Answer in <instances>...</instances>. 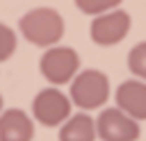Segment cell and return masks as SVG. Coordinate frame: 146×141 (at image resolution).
I'll list each match as a JSON object with an SVG mask.
<instances>
[{
  "instance_id": "obj_1",
  "label": "cell",
  "mask_w": 146,
  "mask_h": 141,
  "mask_svg": "<svg viewBox=\"0 0 146 141\" xmlns=\"http://www.w3.org/2000/svg\"><path fill=\"white\" fill-rule=\"evenodd\" d=\"M18 30L25 41L39 48H52L64 36V18L52 7H34L18 20Z\"/></svg>"
},
{
  "instance_id": "obj_2",
  "label": "cell",
  "mask_w": 146,
  "mask_h": 141,
  "mask_svg": "<svg viewBox=\"0 0 146 141\" xmlns=\"http://www.w3.org/2000/svg\"><path fill=\"white\" fill-rule=\"evenodd\" d=\"M110 98V80L98 68H87L78 73L71 82V102L80 109H98Z\"/></svg>"
},
{
  "instance_id": "obj_3",
  "label": "cell",
  "mask_w": 146,
  "mask_h": 141,
  "mask_svg": "<svg viewBox=\"0 0 146 141\" xmlns=\"http://www.w3.org/2000/svg\"><path fill=\"white\" fill-rule=\"evenodd\" d=\"M80 57L68 45H52L41 55L39 70L50 84H66L78 75Z\"/></svg>"
},
{
  "instance_id": "obj_4",
  "label": "cell",
  "mask_w": 146,
  "mask_h": 141,
  "mask_svg": "<svg viewBox=\"0 0 146 141\" xmlns=\"http://www.w3.org/2000/svg\"><path fill=\"white\" fill-rule=\"evenodd\" d=\"M32 116L43 127L62 125L71 116V100L55 86L41 89L32 100Z\"/></svg>"
},
{
  "instance_id": "obj_5",
  "label": "cell",
  "mask_w": 146,
  "mask_h": 141,
  "mask_svg": "<svg viewBox=\"0 0 146 141\" xmlns=\"http://www.w3.org/2000/svg\"><path fill=\"white\" fill-rule=\"evenodd\" d=\"M130 16L123 9H112L94 18L89 27V36L98 45H116L121 43L130 32Z\"/></svg>"
},
{
  "instance_id": "obj_6",
  "label": "cell",
  "mask_w": 146,
  "mask_h": 141,
  "mask_svg": "<svg viewBox=\"0 0 146 141\" xmlns=\"http://www.w3.org/2000/svg\"><path fill=\"white\" fill-rule=\"evenodd\" d=\"M94 123H96V136H100L103 141H137L139 139V123L125 116L116 107L103 109Z\"/></svg>"
},
{
  "instance_id": "obj_7",
  "label": "cell",
  "mask_w": 146,
  "mask_h": 141,
  "mask_svg": "<svg viewBox=\"0 0 146 141\" xmlns=\"http://www.w3.org/2000/svg\"><path fill=\"white\" fill-rule=\"evenodd\" d=\"M116 109H121L132 121H146V82L125 80L116 86Z\"/></svg>"
},
{
  "instance_id": "obj_8",
  "label": "cell",
  "mask_w": 146,
  "mask_h": 141,
  "mask_svg": "<svg viewBox=\"0 0 146 141\" xmlns=\"http://www.w3.org/2000/svg\"><path fill=\"white\" fill-rule=\"evenodd\" d=\"M34 121L21 109L0 111V141H32Z\"/></svg>"
},
{
  "instance_id": "obj_9",
  "label": "cell",
  "mask_w": 146,
  "mask_h": 141,
  "mask_svg": "<svg viewBox=\"0 0 146 141\" xmlns=\"http://www.w3.org/2000/svg\"><path fill=\"white\" fill-rule=\"evenodd\" d=\"M59 141H96L94 118L84 111L68 116L59 127Z\"/></svg>"
},
{
  "instance_id": "obj_10",
  "label": "cell",
  "mask_w": 146,
  "mask_h": 141,
  "mask_svg": "<svg viewBox=\"0 0 146 141\" xmlns=\"http://www.w3.org/2000/svg\"><path fill=\"white\" fill-rule=\"evenodd\" d=\"M128 68L137 80L146 82V41L132 45V50L128 52Z\"/></svg>"
},
{
  "instance_id": "obj_11",
  "label": "cell",
  "mask_w": 146,
  "mask_h": 141,
  "mask_svg": "<svg viewBox=\"0 0 146 141\" xmlns=\"http://www.w3.org/2000/svg\"><path fill=\"white\" fill-rule=\"evenodd\" d=\"M75 5H78V9H80L82 14L100 16V14H105V11L116 9V7L121 5V0H75Z\"/></svg>"
},
{
  "instance_id": "obj_12",
  "label": "cell",
  "mask_w": 146,
  "mask_h": 141,
  "mask_svg": "<svg viewBox=\"0 0 146 141\" xmlns=\"http://www.w3.org/2000/svg\"><path fill=\"white\" fill-rule=\"evenodd\" d=\"M16 43H18L16 32H14L9 25L0 23V64L7 61V59L16 52Z\"/></svg>"
},
{
  "instance_id": "obj_13",
  "label": "cell",
  "mask_w": 146,
  "mask_h": 141,
  "mask_svg": "<svg viewBox=\"0 0 146 141\" xmlns=\"http://www.w3.org/2000/svg\"><path fill=\"white\" fill-rule=\"evenodd\" d=\"M0 111H2V96H0Z\"/></svg>"
}]
</instances>
